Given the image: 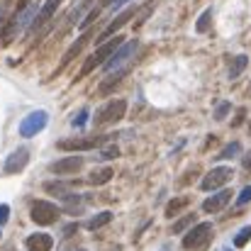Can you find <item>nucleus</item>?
Wrapping results in <instances>:
<instances>
[{
	"label": "nucleus",
	"mask_w": 251,
	"mask_h": 251,
	"mask_svg": "<svg viewBox=\"0 0 251 251\" xmlns=\"http://www.w3.org/2000/svg\"><path fill=\"white\" fill-rule=\"evenodd\" d=\"M107 137H88V139H61L56 147L61 151H90V149H98L100 144H105Z\"/></svg>",
	"instance_id": "obj_8"
},
{
	"label": "nucleus",
	"mask_w": 251,
	"mask_h": 251,
	"mask_svg": "<svg viewBox=\"0 0 251 251\" xmlns=\"http://www.w3.org/2000/svg\"><path fill=\"white\" fill-rule=\"evenodd\" d=\"M25 5H29V0H20V2H17V7H20V10H22Z\"/></svg>",
	"instance_id": "obj_35"
},
{
	"label": "nucleus",
	"mask_w": 251,
	"mask_h": 251,
	"mask_svg": "<svg viewBox=\"0 0 251 251\" xmlns=\"http://www.w3.org/2000/svg\"><path fill=\"white\" fill-rule=\"evenodd\" d=\"M249 66V59L244 56V54H239L237 59H234V64L229 66V78H239L242 76V71Z\"/></svg>",
	"instance_id": "obj_18"
},
{
	"label": "nucleus",
	"mask_w": 251,
	"mask_h": 251,
	"mask_svg": "<svg viewBox=\"0 0 251 251\" xmlns=\"http://www.w3.org/2000/svg\"><path fill=\"white\" fill-rule=\"evenodd\" d=\"M193 222H195V217H193V215H185V217H180L178 222H173V227H171V234H180V232H183L188 225H193Z\"/></svg>",
	"instance_id": "obj_24"
},
{
	"label": "nucleus",
	"mask_w": 251,
	"mask_h": 251,
	"mask_svg": "<svg viewBox=\"0 0 251 251\" xmlns=\"http://www.w3.org/2000/svg\"><path fill=\"white\" fill-rule=\"evenodd\" d=\"M25 247H27V251H51L54 239H51V234L37 232V234H29V237L25 239Z\"/></svg>",
	"instance_id": "obj_12"
},
{
	"label": "nucleus",
	"mask_w": 251,
	"mask_h": 251,
	"mask_svg": "<svg viewBox=\"0 0 251 251\" xmlns=\"http://www.w3.org/2000/svg\"><path fill=\"white\" fill-rule=\"evenodd\" d=\"M220 251H232V249H229V247H225V249H220Z\"/></svg>",
	"instance_id": "obj_36"
},
{
	"label": "nucleus",
	"mask_w": 251,
	"mask_h": 251,
	"mask_svg": "<svg viewBox=\"0 0 251 251\" xmlns=\"http://www.w3.org/2000/svg\"><path fill=\"white\" fill-rule=\"evenodd\" d=\"M122 39H125L122 34H115V39H110V42L100 44V47H98V51H95V54H93V56H90V59L83 64L81 76H88V74H90V71H95L98 66H105V64H107V59H110V56H112V54H115V51H117V49L125 44Z\"/></svg>",
	"instance_id": "obj_1"
},
{
	"label": "nucleus",
	"mask_w": 251,
	"mask_h": 251,
	"mask_svg": "<svg viewBox=\"0 0 251 251\" xmlns=\"http://www.w3.org/2000/svg\"><path fill=\"white\" fill-rule=\"evenodd\" d=\"M76 229H78V225H69V227L64 229V234H66V237H71V234H74Z\"/></svg>",
	"instance_id": "obj_32"
},
{
	"label": "nucleus",
	"mask_w": 251,
	"mask_h": 251,
	"mask_svg": "<svg viewBox=\"0 0 251 251\" xmlns=\"http://www.w3.org/2000/svg\"><path fill=\"white\" fill-rule=\"evenodd\" d=\"M229 200H232V190H220V193H215L212 198H207L205 202H202V210L205 212H220L222 207H227L229 205Z\"/></svg>",
	"instance_id": "obj_11"
},
{
	"label": "nucleus",
	"mask_w": 251,
	"mask_h": 251,
	"mask_svg": "<svg viewBox=\"0 0 251 251\" xmlns=\"http://www.w3.org/2000/svg\"><path fill=\"white\" fill-rule=\"evenodd\" d=\"M210 22H212V10H205V12L200 15L198 25H195V32H198V34H205V32L210 29Z\"/></svg>",
	"instance_id": "obj_20"
},
{
	"label": "nucleus",
	"mask_w": 251,
	"mask_h": 251,
	"mask_svg": "<svg viewBox=\"0 0 251 251\" xmlns=\"http://www.w3.org/2000/svg\"><path fill=\"white\" fill-rule=\"evenodd\" d=\"M47 122H49V115L44 112V110H34V112H29L22 122H20V137H37L44 127H47Z\"/></svg>",
	"instance_id": "obj_5"
},
{
	"label": "nucleus",
	"mask_w": 251,
	"mask_h": 251,
	"mask_svg": "<svg viewBox=\"0 0 251 251\" xmlns=\"http://www.w3.org/2000/svg\"><path fill=\"white\" fill-rule=\"evenodd\" d=\"M27 161H29V151L25 149V147H20V149H15L10 156H7V161H5V173H20L22 168L27 166Z\"/></svg>",
	"instance_id": "obj_9"
},
{
	"label": "nucleus",
	"mask_w": 251,
	"mask_h": 251,
	"mask_svg": "<svg viewBox=\"0 0 251 251\" xmlns=\"http://www.w3.org/2000/svg\"><path fill=\"white\" fill-rule=\"evenodd\" d=\"M188 202H190V198H185V195L173 198V200L166 205V217H176V215H180V210H183V207H188Z\"/></svg>",
	"instance_id": "obj_16"
},
{
	"label": "nucleus",
	"mask_w": 251,
	"mask_h": 251,
	"mask_svg": "<svg viewBox=\"0 0 251 251\" xmlns=\"http://www.w3.org/2000/svg\"><path fill=\"white\" fill-rule=\"evenodd\" d=\"M61 2H64V0H47V2L42 5V10L37 12L34 22H37V25H44L47 20H51V15L59 10V5H61Z\"/></svg>",
	"instance_id": "obj_14"
},
{
	"label": "nucleus",
	"mask_w": 251,
	"mask_h": 251,
	"mask_svg": "<svg viewBox=\"0 0 251 251\" xmlns=\"http://www.w3.org/2000/svg\"><path fill=\"white\" fill-rule=\"evenodd\" d=\"M29 217L37 222V225H54L56 217H59V207L54 202H47V200H37L29 210Z\"/></svg>",
	"instance_id": "obj_6"
},
{
	"label": "nucleus",
	"mask_w": 251,
	"mask_h": 251,
	"mask_svg": "<svg viewBox=\"0 0 251 251\" xmlns=\"http://www.w3.org/2000/svg\"><path fill=\"white\" fill-rule=\"evenodd\" d=\"M0 234H2V232H0Z\"/></svg>",
	"instance_id": "obj_38"
},
{
	"label": "nucleus",
	"mask_w": 251,
	"mask_h": 251,
	"mask_svg": "<svg viewBox=\"0 0 251 251\" xmlns=\"http://www.w3.org/2000/svg\"><path fill=\"white\" fill-rule=\"evenodd\" d=\"M78 251H83V249H78Z\"/></svg>",
	"instance_id": "obj_37"
},
{
	"label": "nucleus",
	"mask_w": 251,
	"mask_h": 251,
	"mask_svg": "<svg viewBox=\"0 0 251 251\" xmlns=\"http://www.w3.org/2000/svg\"><path fill=\"white\" fill-rule=\"evenodd\" d=\"M125 112H127V100H122V98H117V100H110L100 112H98V117H95V125L100 127V125H112V122H120L122 117H125Z\"/></svg>",
	"instance_id": "obj_4"
},
{
	"label": "nucleus",
	"mask_w": 251,
	"mask_h": 251,
	"mask_svg": "<svg viewBox=\"0 0 251 251\" xmlns=\"http://www.w3.org/2000/svg\"><path fill=\"white\" fill-rule=\"evenodd\" d=\"M227 112H229V102H222V105L215 110V120H225V117H227Z\"/></svg>",
	"instance_id": "obj_28"
},
{
	"label": "nucleus",
	"mask_w": 251,
	"mask_h": 251,
	"mask_svg": "<svg viewBox=\"0 0 251 251\" xmlns=\"http://www.w3.org/2000/svg\"><path fill=\"white\" fill-rule=\"evenodd\" d=\"M239 151H242V144H239V142H232V144H227V147L217 154V159H220V161H227V159H234Z\"/></svg>",
	"instance_id": "obj_19"
},
{
	"label": "nucleus",
	"mask_w": 251,
	"mask_h": 251,
	"mask_svg": "<svg viewBox=\"0 0 251 251\" xmlns=\"http://www.w3.org/2000/svg\"><path fill=\"white\" fill-rule=\"evenodd\" d=\"M110 220H112V212H100L98 217H93V220L88 222V229H93V232H95V229L105 227V225H107Z\"/></svg>",
	"instance_id": "obj_21"
},
{
	"label": "nucleus",
	"mask_w": 251,
	"mask_h": 251,
	"mask_svg": "<svg viewBox=\"0 0 251 251\" xmlns=\"http://www.w3.org/2000/svg\"><path fill=\"white\" fill-rule=\"evenodd\" d=\"M212 242V222H200L195 225L185 237H183V249L185 251H205Z\"/></svg>",
	"instance_id": "obj_2"
},
{
	"label": "nucleus",
	"mask_w": 251,
	"mask_h": 251,
	"mask_svg": "<svg viewBox=\"0 0 251 251\" xmlns=\"http://www.w3.org/2000/svg\"><path fill=\"white\" fill-rule=\"evenodd\" d=\"M251 200V185H247L242 193H239V198H237V205H247Z\"/></svg>",
	"instance_id": "obj_27"
},
{
	"label": "nucleus",
	"mask_w": 251,
	"mask_h": 251,
	"mask_svg": "<svg viewBox=\"0 0 251 251\" xmlns=\"http://www.w3.org/2000/svg\"><path fill=\"white\" fill-rule=\"evenodd\" d=\"M244 168H247V171H251V151L244 156Z\"/></svg>",
	"instance_id": "obj_33"
},
{
	"label": "nucleus",
	"mask_w": 251,
	"mask_h": 251,
	"mask_svg": "<svg viewBox=\"0 0 251 251\" xmlns=\"http://www.w3.org/2000/svg\"><path fill=\"white\" fill-rule=\"evenodd\" d=\"M232 176H234V171L229 166H217L200 180V188H202V190H217V188H222L225 183H229Z\"/></svg>",
	"instance_id": "obj_7"
},
{
	"label": "nucleus",
	"mask_w": 251,
	"mask_h": 251,
	"mask_svg": "<svg viewBox=\"0 0 251 251\" xmlns=\"http://www.w3.org/2000/svg\"><path fill=\"white\" fill-rule=\"evenodd\" d=\"M120 151H117V147H107V149H102L100 151V159H115Z\"/></svg>",
	"instance_id": "obj_30"
},
{
	"label": "nucleus",
	"mask_w": 251,
	"mask_h": 251,
	"mask_svg": "<svg viewBox=\"0 0 251 251\" xmlns=\"http://www.w3.org/2000/svg\"><path fill=\"white\" fill-rule=\"evenodd\" d=\"M132 15H134V10H125V12H122L120 17H115V22H112V25H107V27H105V29L100 32V39H95V42L100 44V42L110 39V37H112V34H115V32H117V29H120V27H122V25H125V22H127V20L132 17Z\"/></svg>",
	"instance_id": "obj_13"
},
{
	"label": "nucleus",
	"mask_w": 251,
	"mask_h": 251,
	"mask_svg": "<svg viewBox=\"0 0 251 251\" xmlns=\"http://www.w3.org/2000/svg\"><path fill=\"white\" fill-rule=\"evenodd\" d=\"M125 76H127V69H125V71H115V74H110V76H107V81H102V83H100L98 93H100V95H107L115 85H120V81H122Z\"/></svg>",
	"instance_id": "obj_15"
},
{
	"label": "nucleus",
	"mask_w": 251,
	"mask_h": 251,
	"mask_svg": "<svg viewBox=\"0 0 251 251\" xmlns=\"http://www.w3.org/2000/svg\"><path fill=\"white\" fill-rule=\"evenodd\" d=\"M112 176H115V171H112V168H98V171H93V173H90V178H88V180H90L93 185H105Z\"/></svg>",
	"instance_id": "obj_17"
},
{
	"label": "nucleus",
	"mask_w": 251,
	"mask_h": 251,
	"mask_svg": "<svg viewBox=\"0 0 251 251\" xmlns=\"http://www.w3.org/2000/svg\"><path fill=\"white\" fill-rule=\"evenodd\" d=\"M98 15H100V7H95V10H93V12H90V15H88V17H85L83 22H81V29H85V27H88V25H93V22H95V17H98Z\"/></svg>",
	"instance_id": "obj_29"
},
{
	"label": "nucleus",
	"mask_w": 251,
	"mask_h": 251,
	"mask_svg": "<svg viewBox=\"0 0 251 251\" xmlns=\"http://www.w3.org/2000/svg\"><path fill=\"white\" fill-rule=\"evenodd\" d=\"M85 122H88V110L83 107V110H81V112H78V115L71 120V125H74V127H83Z\"/></svg>",
	"instance_id": "obj_26"
},
{
	"label": "nucleus",
	"mask_w": 251,
	"mask_h": 251,
	"mask_svg": "<svg viewBox=\"0 0 251 251\" xmlns=\"http://www.w3.org/2000/svg\"><path fill=\"white\" fill-rule=\"evenodd\" d=\"M44 190H47V193H54V195L59 193L61 198H66V195H69V185H66V183H47V185H44Z\"/></svg>",
	"instance_id": "obj_25"
},
{
	"label": "nucleus",
	"mask_w": 251,
	"mask_h": 251,
	"mask_svg": "<svg viewBox=\"0 0 251 251\" xmlns=\"http://www.w3.org/2000/svg\"><path fill=\"white\" fill-rule=\"evenodd\" d=\"M249 239H251V225H247V227H242V229L237 232V237H234V247L242 249V247H247Z\"/></svg>",
	"instance_id": "obj_23"
},
{
	"label": "nucleus",
	"mask_w": 251,
	"mask_h": 251,
	"mask_svg": "<svg viewBox=\"0 0 251 251\" xmlns=\"http://www.w3.org/2000/svg\"><path fill=\"white\" fill-rule=\"evenodd\" d=\"M85 42H88V34H83V37H81V39H78L76 44H71V49H69V51L64 54V64H69V61H71V59H74V56H76V54H78V51L83 49Z\"/></svg>",
	"instance_id": "obj_22"
},
{
	"label": "nucleus",
	"mask_w": 251,
	"mask_h": 251,
	"mask_svg": "<svg viewBox=\"0 0 251 251\" xmlns=\"http://www.w3.org/2000/svg\"><path fill=\"white\" fill-rule=\"evenodd\" d=\"M81 166H83V159H81V156H66V159L54 161V164L49 166V171L56 173V176H69V173H76Z\"/></svg>",
	"instance_id": "obj_10"
},
{
	"label": "nucleus",
	"mask_w": 251,
	"mask_h": 251,
	"mask_svg": "<svg viewBox=\"0 0 251 251\" xmlns=\"http://www.w3.org/2000/svg\"><path fill=\"white\" fill-rule=\"evenodd\" d=\"M7 217H10V207L2 202V205H0V225H5V222H7Z\"/></svg>",
	"instance_id": "obj_31"
},
{
	"label": "nucleus",
	"mask_w": 251,
	"mask_h": 251,
	"mask_svg": "<svg viewBox=\"0 0 251 251\" xmlns=\"http://www.w3.org/2000/svg\"><path fill=\"white\" fill-rule=\"evenodd\" d=\"M137 47H139L137 42H127V44H122V47L110 56V61L105 64V71H110V74H112V71H125L127 64L132 61V56L137 54Z\"/></svg>",
	"instance_id": "obj_3"
},
{
	"label": "nucleus",
	"mask_w": 251,
	"mask_h": 251,
	"mask_svg": "<svg viewBox=\"0 0 251 251\" xmlns=\"http://www.w3.org/2000/svg\"><path fill=\"white\" fill-rule=\"evenodd\" d=\"M125 2H129V0H115V10H120V7H122Z\"/></svg>",
	"instance_id": "obj_34"
}]
</instances>
